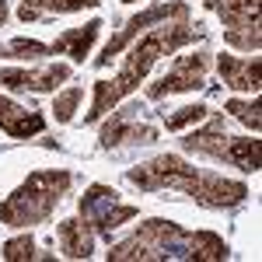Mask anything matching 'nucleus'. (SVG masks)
Listing matches in <instances>:
<instances>
[{
  "label": "nucleus",
  "mask_w": 262,
  "mask_h": 262,
  "mask_svg": "<svg viewBox=\"0 0 262 262\" xmlns=\"http://www.w3.org/2000/svg\"><path fill=\"white\" fill-rule=\"evenodd\" d=\"M196 39H203V25L200 21L192 25V14L189 18H175V21H161L158 28H147V35L129 49V56L119 67V74L112 81H95V98H91V112L84 116V122L105 119L126 95H133L140 88V81L150 74V67L161 56H168V53H175V49H182V46H189Z\"/></svg>",
  "instance_id": "obj_1"
},
{
  "label": "nucleus",
  "mask_w": 262,
  "mask_h": 262,
  "mask_svg": "<svg viewBox=\"0 0 262 262\" xmlns=\"http://www.w3.org/2000/svg\"><path fill=\"white\" fill-rule=\"evenodd\" d=\"M224 262L231 259V248L213 231H185L175 221L150 217L129 238L108 245V262Z\"/></svg>",
  "instance_id": "obj_2"
},
{
  "label": "nucleus",
  "mask_w": 262,
  "mask_h": 262,
  "mask_svg": "<svg viewBox=\"0 0 262 262\" xmlns=\"http://www.w3.org/2000/svg\"><path fill=\"white\" fill-rule=\"evenodd\" d=\"M126 179L133 182L143 192H164V189H175L182 196H189L200 206H210V210H231L238 203L248 200V185L234 179H224V175H213V171H203V168H192L189 161H182L179 154H158L150 161L137 164L126 171Z\"/></svg>",
  "instance_id": "obj_3"
},
{
  "label": "nucleus",
  "mask_w": 262,
  "mask_h": 262,
  "mask_svg": "<svg viewBox=\"0 0 262 262\" xmlns=\"http://www.w3.org/2000/svg\"><path fill=\"white\" fill-rule=\"evenodd\" d=\"M74 175L63 168H39L18 189L0 203V224L4 227H32V224H46L53 217V210L63 203L70 192Z\"/></svg>",
  "instance_id": "obj_4"
},
{
  "label": "nucleus",
  "mask_w": 262,
  "mask_h": 262,
  "mask_svg": "<svg viewBox=\"0 0 262 262\" xmlns=\"http://www.w3.org/2000/svg\"><path fill=\"white\" fill-rule=\"evenodd\" d=\"M182 150H189V154H206V158L231 164V168H238V171H245V175H255V171L262 168L259 140L224 133V119L221 116H213L203 129L185 133V137H182Z\"/></svg>",
  "instance_id": "obj_5"
},
{
  "label": "nucleus",
  "mask_w": 262,
  "mask_h": 262,
  "mask_svg": "<svg viewBox=\"0 0 262 262\" xmlns=\"http://www.w3.org/2000/svg\"><path fill=\"white\" fill-rule=\"evenodd\" d=\"M77 213H81V221L91 227V234H101V238L112 242V231H119L126 221H133L140 210L129 206V203H122L119 192H116L112 185L95 182V185H88V192L81 196Z\"/></svg>",
  "instance_id": "obj_6"
},
{
  "label": "nucleus",
  "mask_w": 262,
  "mask_h": 262,
  "mask_svg": "<svg viewBox=\"0 0 262 262\" xmlns=\"http://www.w3.org/2000/svg\"><path fill=\"white\" fill-rule=\"evenodd\" d=\"M206 7L224 21V42L259 53L262 46V25H259V0H206Z\"/></svg>",
  "instance_id": "obj_7"
},
{
  "label": "nucleus",
  "mask_w": 262,
  "mask_h": 262,
  "mask_svg": "<svg viewBox=\"0 0 262 262\" xmlns=\"http://www.w3.org/2000/svg\"><path fill=\"white\" fill-rule=\"evenodd\" d=\"M158 140V126L143 119L140 105H116L98 129V147L101 150H116V147H140V143Z\"/></svg>",
  "instance_id": "obj_8"
},
{
  "label": "nucleus",
  "mask_w": 262,
  "mask_h": 262,
  "mask_svg": "<svg viewBox=\"0 0 262 262\" xmlns=\"http://www.w3.org/2000/svg\"><path fill=\"white\" fill-rule=\"evenodd\" d=\"M175 18H189V4L185 0H161V4H150V7H143L140 14H133V18H126L119 32L108 39V46L101 49V56L95 60V67H108L112 56H119L122 49L129 46V42L140 35L143 28H150V25H161V21H175Z\"/></svg>",
  "instance_id": "obj_9"
},
{
  "label": "nucleus",
  "mask_w": 262,
  "mask_h": 262,
  "mask_svg": "<svg viewBox=\"0 0 262 262\" xmlns=\"http://www.w3.org/2000/svg\"><path fill=\"white\" fill-rule=\"evenodd\" d=\"M206 70H210V53H206V49L189 53V56H179L158 81L147 88V98L161 101V98H168V95H179V91H196V88L206 84Z\"/></svg>",
  "instance_id": "obj_10"
},
{
  "label": "nucleus",
  "mask_w": 262,
  "mask_h": 262,
  "mask_svg": "<svg viewBox=\"0 0 262 262\" xmlns=\"http://www.w3.org/2000/svg\"><path fill=\"white\" fill-rule=\"evenodd\" d=\"M70 77V67L67 63H49L42 70H14V67H0V88H11V91H53L60 81Z\"/></svg>",
  "instance_id": "obj_11"
},
{
  "label": "nucleus",
  "mask_w": 262,
  "mask_h": 262,
  "mask_svg": "<svg viewBox=\"0 0 262 262\" xmlns=\"http://www.w3.org/2000/svg\"><path fill=\"white\" fill-rule=\"evenodd\" d=\"M217 74H221V81L227 84L231 91H248V95H259L262 60H259V56L242 60V56H227V53H221V56H217Z\"/></svg>",
  "instance_id": "obj_12"
},
{
  "label": "nucleus",
  "mask_w": 262,
  "mask_h": 262,
  "mask_svg": "<svg viewBox=\"0 0 262 262\" xmlns=\"http://www.w3.org/2000/svg\"><path fill=\"white\" fill-rule=\"evenodd\" d=\"M0 129L14 140H28V137L46 129V119H42L39 108H21V105L0 95Z\"/></svg>",
  "instance_id": "obj_13"
},
{
  "label": "nucleus",
  "mask_w": 262,
  "mask_h": 262,
  "mask_svg": "<svg viewBox=\"0 0 262 262\" xmlns=\"http://www.w3.org/2000/svg\"><path fill=\"white\" fill-rule=\"evenodd\" d=\"M56 238H60V252L67 255V259H91V252H95L91 227H88L81 217L60 221V227H56Z\"/></svg>",
  "instance_id": "obj_14"
},
{
  "label": "nucleus",
  "mask_w": 262,
  "mask_h": 262,
  "mask_svg": "<svg viewBox=\"0 0 262 262\" xmlns=\"http://www.w3.org/2000/svg\"><path fill=\"white\" fill-rule=\"evenodd\" d=\"M101 0H21L18 18L21 21H42L53 14H77L84 7H98Z\"/></svg>",
  "instance_id": "obj_15"
},
{
  "label": "nucleus",
  "mask_w": 262,
  "mask_h": 262,
  "mask_svg": "<svg viewBox=\"0 0 262 262\" xmlns=\"http://www.w3.org/2000/svg\"><path fill=\"white\" fill-rule=\"evenodd\" d=\"M224 112H227V116H234L242 126H248L252 133H259V129H262V101H259V95H255L252 101L227 98V101H224Z\"/></svg>",
  "instance_id": "obj_16"
},
{
  "label": "nucleus",
  "mask_w": 262,
  "mask_h": 262,
  "mask_svg": "<svg viewBox=\"0 0 262 262\" xmlns=\"http://www.w3.org/2000/svg\"><path fill=\"white\" fill-rule=\"evenodd\" d=\"M0 255H4L7 262H21V259H49V255H42L39 248H35L32 234H21V238H11V242H4Z\"/></svg>",
  "instance_id": "obj_17"
},
{
  "label": "nucleus",
  "mask_w": 262,
  "mask_h": 262,
  "mask_svg": "<svg viewBox=\"0 0 262 262\" xmlns=\"http://www.w3.org/2000/svg\"><path fill=\"white\" fill-rule=\"evenodd\" d=\"M206 116H213L210 105L196 101V105H182V108H175L171 116H164V126H168V129H182V126H192V122L206 119Z\"/></svg>",
  "instance_id": "obj_18"
},
{
  "label": "nucleus",
  "mask_w": 262,
  "mask_h": 262,
  "mask_svg": "<svg viewBox=\"0 0 262 262\" xmlns=\"http://www.w3.org/2000/svg\"><path fill=\"white\" fill-rule=\"evenodd\" d=\"M81 98H84V88H67L63 95H56V105H53V112H56V119L60 122H70L74 119V112H77V105H81Z\"/></svg>",
  "instance_id": "obj_19"
},
{
  "label": "nucleus",
  "mask_w": 262,
  "mask_h": 262,
  "mask_svg": "<svg viewBox=\"0 0 262 262\" xmlns=\"http://www.w3.org/2000/svg\"><path fill=\"white\" fill-rule=\"evenodd\" d=\"M4 21H7V4L0 0V25H4Z\"/></svg>",
  "instance_id": "obj_20"
},
{
  "label": "nucleus",
  "mask_w": 262,
  "mask_h": 262,
  "mask_svg": "<svg viewBox=\"0 0 262 262\" xmlns=\"http://www.w3.org/2000/svg\"><path fill=\"white\" fill-rule=\"evenodd\" d=\"M122 4H137V0H122Z\"/></svg>",
  "instance_id": "obj_21"
}]
</instances>
